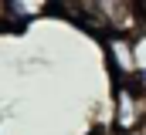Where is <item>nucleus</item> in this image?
I'll return each instance as SVG.
<instances>
[{
    "mask_svg": "<svg viewBox=\"0 0 146 135\" xmlns=\"http://www.w3.org/2000/svg\"><path fill=\"white\" fill-rule=\"evenodd\" d=\"M139 14H143L139 0H88V17H95V24L109 27L112 34L136 31Z\"/></svg>",
    "mask_w": 146,
    "mask_h": 135,
    "instance_id": "obj_1",
    "label": "nucleus"
},
{
    "mask_svg": "<svg viewBox=\"0 0 146 135\" xmlns=\"http://www.w3.org/2000/svg\"><path fill=\"white\" fill-rule=\"evenodd\" d=\"M146 122V88H136L133 81H122L115 88V128L136 132Z\"/></svg>",
    "mask_w": 146,
    "mask_h": 135,
    "instance_id": "obj_2",
    "label": "nucleus"
},
{
    "mask_svg": "<svg viewBox=\"0 0 146 135\" xmlns=\"http://www.w3.org/2000/svg\"><path fill=\"white\" fill-rule=\"evenodd\" d=\"M106 51H109V61L112 68L122 74V78H133L136 74V54H133V44L122 37V34H115L109 37V44H106Z\"/></svg>",
    "mask_w": 146,
    "mask_h": 135,
    "instance_id": "obj_3",
    "label": "nucleus"
},
{
    "mask_svg": "<svg viewBox=\"0 0 146 135\" xmlns=\"http://www.w3.org/2000/svg\"><path fill=\"white\" fill-rule=\"evenodd\" d=\"M133 54H136V71H146V34L133 44Z\"/></svg>",
    "mask_w": 146,
    "mask_h": 135,
    "instance_id": "obj_4",
    "label": "nucleus"
},
{
    "mask_svg": "<svg viewBox=\"0 0 146 135\" xmlns=\"http://www.w3.org/2000/svg\"><path fill=\"white\" fill-rule=\"evenodd\" d=\"M61 3H65L72 14H85V17H88V0H61Z\"/></svg>",
    "mask_w": 146,
    "mask_h": 135,
    "instance_id": "obj_5",
    "label": "nucleus"
}]
</instances>
